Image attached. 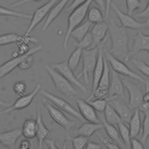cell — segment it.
<instances>
[{
    "label": "cell",
    "instance_id": "cell-1",
    "mask_svg": "<svg viewBox=\"0 0 149 149\" xmlns=\"http://www.w3.org/2000/svg\"><path fill=\"white\" fill-rule=\"evenodd\" d=\"M108 24L109 37L111 40V46L108 51L120 61L127 62L130 57L128 47L129 36L126 28L118 26L114 18H111Z\"/></svg>",
    "mask_w": 149,
    "mask_h": 149
},
{
    "label": "cell",
    "instance_id": "cell-44",
    "mask_svg": "<svg viewBox=\"0 0 149 149\" xmlns=\"http://www.w3.org/2000/svg\"><path fill=\"white\" fill-rule=\"evenodd\" d=\"M134 17H139V18H145V19L149 18V1L146 7L145 8V9L141 12L136 14L134 15Z\"/></svg>",
    "mask_w": 149,
    "mask_h": 149
},
{
    "label": "cell",
    "instance_id": "cell-50",
    "mask_svg": "<svg viewBox=\"0 0 149 149\" xmlns=\"http://www.w3.org/2000/svg\"><path fill=\"white\" fill-rule=\"evenodd\" d=\"M93 1L97 4V5L99 6V8L101 10L105 11L106 5H105V0H93Z\"/></svg>",
    "mask_w": 149,
    "mask_h": 149
},
{
    "label": "cell",
    "instance_id": "cell-29",
    "mask_svg": "<svg viewBox=\"0 0 149 149\" xmlns=\"http://www.w3.org/2000/svg\"><path fill=\"white\" fill-rule=\"evenodd\" d=\"M104 70L97 87L108 89L110 83V69L109 63L104 56Z\"/></svg>",
    "mask_w": 149,
    "mask_h": 149
},
{
    "label": "cell",
    "instance_id": "cell-54",
    "mask_svg": "<svg viewBox=\"0 0 149 149\" xmlns=\"http://www.w3.org/2000/svg\"><path fill=\"white\" fill-rule=\"evenodd\" d=\"M144 28L149 29V18L147 19V20L145 22H144Z\"/></svg>",
    "mask_w": 149,
    "mask_h": 149
},
{
    "label": "cell",
    "instance_id": "cell-16",
    "mask_svg": "<svg viewBox=\"0 0 149 149\" xmlns=\"http://www.w3.org/2000/svg\"><path fill=\"white\" fill-rule=\"evenodd\" d=\"M79 112L86 120L93 123H100V119L95 109L87 101L81 98L76 100Z\"/></svg>",
    "mask_w": 149,
    "mask_h": 149
},
{
    "label": "cell",
    "instance_id": "cell-2",
    "mask_svg": "<svg viewBox=\"0 0 149 149\" xmlns=\"http://www.w3.org/2000/svg\"><path fill=\"white\" fill-rule=\"evenodd\" d=\"M44 68L50 76L57 91L69 99H73L79 94V91L74 86L54 69L51 65L45 64Z\"/></svg>",
    "mask_w": 149,
    "mask_h": 149
},
{
    "label": "cell",
    "instance_id": "cell-3",
    "mask_svg": "<svg viewBox=\"0 0 149 149\" xmlns=\"http://www.w3.org/2000/svg\"><path fill=\"white\" fill-rule=\"evenodd\" d=\"M93 0H87L84 3L72 10L68 19V28L63 41V48L68 49V41L72 31L82 23L87 15L88 10Z\"/></svg>",
    "mask_w": 149,
    "mask_h": 149
},
{
    "label": "cell",
    "instance_id": "cell-9",
    "mask_svg": "<svg viewBox=\"0 0 149 149\" xmlns=\"http://www.w3.org/2000/svg\"><path fill=\"white\" fill-rule=\"evenodd\" d=\"M51 66L59 72L65 78H66L69 82H70L74 86L80 90L83 93L86 94L87 93V89L85 86L79 80L77 76L73 73L72 70L66 61L55 63L51 65Z\"/></svg>",
    "mask_w": 149,
    "mask_h": 149
},
{
    "label": "cell",
    "instance_id": "cell-27",
    "mask_svg": "<svg viewBox=\"0 0 149 149\" xmlns=\"http://www.w3.org/2000/svg\"><path fill=\"white\" fill-rule=\"evenodd\" d=\"M104 116L108 123L115 126L118 125V123L122 120L116 111L108 102L104 111Z\"/></svg>",
    "mask_w": 149,
    "mask_h": 149
},
{
    "label": "cell",
    "instance_id": "cell-37",
    "mask_svg": "<svg viewBox=\"0 0 149 149\" xmlns=\"http://www.w3.org/2000/svg\"><path fill=\"white\" fill-rule=\"evenodd\" d=\"M93 44V38L90 32H88L79 42H74V45L81 49H88Z\"/></svg>",
    "mask_w": 149,
    "mask_h": 149
},
{
    "label": "cell",
    "instance_id": "cell-47",
    "mask_svg": "<svg viewBox=\"0 0 149 149\" xmlns=\"http://www.w3.org/2000/svg\"><path fill=\"white\" fill-rule=\"evenodd\" d=\"M29 139H26L21 141L19 146V148L22 149H28L31 147V143L29 140Z\"/></svg>",
    "mask_w": 149,
    "mask_h": 149
},
{
    "label": "cell",
    "instance_id": "cell-23",
    "mask_svg": "<svg viewBox=\"0 0 149 149\" xmlns=\"http://www.w3.org/2000/svg\"><path fill=\"white\" fill-rule=\"evenodd\" d=\"M28 52L29 51L23 55H18L17 56L13 57V58L2 63L0 66V79L8 74L17 67H19V65L24 58L27 55Z\"/></svg>",
    "mask_w": 149,
    "mask_h": 149
},
{
    "label": "cell",
    "instance_id": "cell-38",
    "mask_svg": "<svg viewBox=\"0 0 149 149\" xmlns=\"http://www.w3.org/2000/svg\"><path fill=\"white\" fill-rule=\"evenodd\" d=\"M87 102L95 109V111L100 113L104 112L108 103L107 100L105 99H95L94 100H91Z\"/></svg>",
    "mask_w": 149,
    "mask_h": 149
},
{
    "label": "cell",
    "instance_id": "cell-32",
    "mask_svg": "<svg viewBox=\"0 0 149 149\" xmlns=\"http://www.w3.org/2000/svg\"><path fill=\"white\" fill-rule=\"evenodd\" d=\"M0 16H13L15 17H20L26 19H31L32 17V15L30 14L12 10L2 6H0Z\"/></svg>",
    "mask_w": 149,
    "mask_h": 149
},
{
    "label": "cell",
    "instance_id": "cell-5",
    "mask_svg": "<svg viewBox=\"0 0 149 149\" xmlns=\"http://www.w3.org/2000/svg\"><path fill=\"white\" fill-rule=\"evenodd\" d=\"M98 47L88 49H83L82 51L83 67L81 72L77 74V78H83L85 84L90 81V76L93 74L98 56Z\"/></svg>",
    "mask_w": 149,
    "mask_h": 149
},
{
    "label": "cell",
    "instance_id": "cell-51",
    "mask_svg": "<svg viewBox=\"0 0 149 149\" xmlns=\"http://www.w3.org/2000/svg\"><path fill=\"white\" fill-rule=\"evenodd\" d=\"M146 93L143 95V101L149 102V86L146 85Z\"/></svg>",
    "mask_w": 149,
    "mask_h": 149
},
{
    "label": "cell",
    "instance_id": "cell-14",
    "mask_svg": "<svg viewBox=\"0 0 149 149\" xmlns=\"http://www.w3.org/2000/svg\"><path fill=\"white\" fill-rule=\"evenodd\" d=\"M108 102L116 111L121 120L126 124H129L132 116L130 107L129 105H127L122 98L119 97L111 99Z\"/></svg>",
    "mask_w": 149,
    "mask_h": 149
},
{
    "label": "cell",
    "instance_id": "cell-36",
    "mask_svg": "<svg viewBox=\"0 0 149 149\" xmlns=\"http://www.w3.org/2000/svg\"><path fill=\"white\" fill-rule=\"evenodd\" d=\"M132 62L134 66L139 70L144 76L149 77V65L142 60L133 58L132 59Z\"/></svg>",
    "mask_w": 149,
    "mask_h": 149
},
{
    "label": "cell",
    "instance_id": "cell-24",
    "mask_svg": "<svg viewBox=\"0 0 149 149\" xmlns=\"http://www.w3.org/2000/svg\"><path fill=\"white\" fill-rule=\"evenodd\" d=\"M129 130L131 137H137L140 132L141 129V118L140 111L135 109L129 123Z\"/></svg>",
    "mask_w": 149,
    "mask_h": 149
},
{
    "label": "cell",
    "instance_id": "cell-8",
    "mask_svg": "<svg viewBox=\"0 0 149 149\" xmlns=\"http://www.w3.org/2000/svg\"><path fill=\"white\" fill-rule=\"evenodd\" d=\"M122 81L125 88L129 94V106L133 109H138L140 104L143 101V92L141 88V83H134L129 80L123 79Z\"/></svg>",
    "mask_w": 149,
    "mask_h": 149
},
{
    "label": "cell",
    "instance_id": "cell-34",
    "mask_svg": "<svg viewBox=\"0 0 149 149\" xmlns=\"http://www.w3.org/2000/svg\"><path fill=\"white\" fill-rule=\"evenodd\" d=\"M68 141H70L72 143L73 148L74 149H83L85 148L88 140V137L83 136H76L72 137L71 136L67 139Z\"/></svg>",
    "mask_w": 149,
    "mask_h": 149
},
{
    "label": "cell",
    "instance_id": "cell-19",
    "mask_svg": "<svg viewBox=\"0 0 149 149\" xmlns=\"http://www.w3.org/2000/svg\"><path fill=\"white\" fill-rule=\"evenodd\" d=\"M107 31H108V24L105 22L95 24L90 31L93 38V44L88 49L98 47L106 37Z\"/></svg>",
    "mask_w": 149,
    "mask_h": 149
},
{
    "label": "cell",
    "instance_id": "cell-11",
    "mask_svg": "<svg viewBox=\"0 0 149 149\" xmlns=\"http://www.w3.org/2000/svg\"><path fill=\"white\" fill-rule=\"evenodd\" d=\"M59 0H49L41 6L35 9L32 17L31 19L30 23L24 33L25 35H30V33L36 27V26L41 21L47 16L52 6Z\"/></svg>",
    "mask_w": 149,
    "mask_h": 149
},
{
    "label": "cell",
    "instance_id": "cell-30",
    "mask_svg": "<svg viewBox=\"0 0 149 149\" xmlns=\"http://www.w3.org/2000/svg\"><path fill=\"white\" fill-rule=\"evenodd\" d=\"M87 20L91 23H99L104 22V16L100 9L97 7L89 8L87 12Z\"/></svg>",
    "mask_w": 149,
    "mask_h": 149
},
{
    "label": "cell",
    "instance_id": "cell-18",
    "mask_svg": "<svg viewBox=\"0 0 149 149\" xmlns=\"http://www.w3.org/2000/svg\"><path fill=\"white\" fill-rule=\"evenodd\" d=\"M22 136V128H15L0 133V143L8 148H15L16 143Z\"/></svg>",
    "mask_w": 149,
    "mask_h": 149
},
{
    "label": "cell",
    "instance_id": "cell-22",
    "mask_svg": "<svg viewBox=\"0 0 149 149\" xmlns=\"http://www.w3.org/2000/svg\"><path fill=\"white\" fill-rule=\"evenodd\" d=\"M104 128L102 123H93V122H83L80 127L76 129L74 132L75 136H83L90 137L94 133L99 131Z\"/></svg>",
    "mask_w": 149,
    "mask_h": 149
},
{
    "label": "cell",
    "instance_id": "cell-39",
    "mask_svg": "<svg viewBox=\"0 0 149 149\" xmlns=\"http://www.w3.org/2000/svg\"><path fill=\"white\" fill-rule=\"evenodd\" d=\"M26 83L24 81L21 80L15 83L13 86V90L17 97H20L26 95Z\"/></svg>",
    "mask_w": 149,
    "mask_h": 149
},
{
    "label": "cell",
    "instance_id": "cell-4",
    "mask_svg": "<svg viewBox=\"0 0 149 149\" xmlns=\"http://www.w3.org/2000/svg\"><path fill=\"white\" fill-rule=\"evenodd\" d=\"M104 55L111 68L115 72L120 74L137 80V81L144 84L145 86H149L148 80H145L140 74L130 69L123 61L115 57L105 49H104Z\"/></svg>",
    "mask_w": 149,
    "mask_h": 149
},
{
    "label": "cell",
    "instance_id": "cell-42",
    "mask_svg": "<svg viewBox=\"0 0 149 149\" xmlns=\"http://www.w3.org/2000/svg\"><path fill=\"white\" fill-rule=\"evenodd\" d=\"M87 0H73V1L66 8V12L70 13L74 9L84 3Z\"/></svg>",
    "mask_w": 149,
    "mask_h": 149
},
{
    "label": "cell",
    "instance_id": "cell-52",
    "mask_svg": "<svg viewBox=\"0 0 149 149\" xmlns=\"http://www.w3.org/2000/svg\"><path fill=\"white\" fill-rule=\"evenodd\" d=\"M30 0H22V1H18L13 4H12L11 5V7L13 8V7H16L17 6H19V5H22L23 3H25L26 2H27L29 1H30ZM31 1H36V2H38V1H40L41 0H31Z\"/></svg>",
    "mask_w": 149,
    "mask_h": 149
},
{
    "label": "cell",
    "instance_id": "cell-26",
    "mask_svg": "<svg viewBox=\"0 0 149 149\" xmlns=\"http://www.w3.org/2000/svg\"><path fill=\"white\" fill-rule=\"evenodd\" d=\"M91 24L88 20L80 24L72 31L70 36H72L76 42H79L89 32Z\"/></svg>",
    "mask_w": 149,
    "mask_h": 149
},
{
    "label": "cell",
    "instance_id": "cell-28",
    "mask_svg": "<svg viewBox=\"0 0 149 149\" xmlns=\"http://www.w3.org/2000/svg\"><path fill=\"white\" fill-rule=\"evenodd\" d=\"M118 130L122 140L127 147V148L130 147V133L129 128L126 125V123L122 120L120 121L118 124Z\"/></svg>",
    "mask_w": 149,
    "mask_h": 149
},
{
    "label": "cell",
    "instance_id": "cell-15",
    "mask_svg": "<svg viewBox=\"0 0 149 149\" xmlns=\"http://www.w3.org/2000/svg\"><path fill=\"white\" fill-rule=\"evenodd\" d=\"M36 137L38 141V148H43V144L44 140L47 139L49 135L50 132L44 124L42 115L41 108L37 105L36 108Z\"/></svg>",
    "mask_w": 149,
    "mask_h": 149
},
{
    "label": "cell",
    "instance_id": "cell-46",
    "mask_svg": "<svg viewBox=\"0 0 149 149\" xmlns=\"http://www.w3.org/2000/svg\"><path fill=\"white\" fill-rule=\"evenodd\" d=\"M85 148L86 149H100L101 148V146L98 143L88 140Z\"/></svg>",
    "mask_w": 149,
    "mask_h": 149
},
{
    "label": "cell",
    "instance_id": "cell-48",
    "mask_svg": "<svg viewBox=\"0 0 149 149\" xmlns=\"http://www.w3.org/2000/svg\"><path fill=\"white\" fill-rule=\"evenodd\" d=\"M138 109L143 113L146 112L149 109V102L145 101H143L140 104Z\"/></svg>",
    "mask_w": 149,
    "mask_h": 149
},
{
    "label": "cell",
    "instance_id": "cell-40",
    "mask_svg": "<svg viewBox=\"0 0 149 149\" xmlns=\"http://www.w3.org/2000/svg\"><path fill=\"white\" fill-rule=\"evenodd\" d=\"M127 14L132 15L133 13L137 9L141 8L142 2L140 0H126Z\"/></svg>",
    "mask_w": 149,
    "mask_h": 149
},
{
    "label": "cell",
    "instance_id": "cell-20",
    "mask_svg": "<svg viewBox=\"0 0 149 149\" xmlns=\"http://www.w3.org/2000/svg\"><path fill=\"white\" fill-rule=\"evenodd\" d=\"M69 1L70 0H59L52 6L42 27V32H44L47 30L51 24L62 12Z\"/></svg>",
    "mask_w": 149,
    "mask_h": 149
},
{
    "label": "cell",
    "instance_id": "cell-10",
    "mask_svg": "<svg viewBox=\"0 0 149 149\" xmlns=\"http://www.w3.org/2000/svg\"><path fill=\"white\" fill-rule=\"evenodd\" d=\"M41 87V84L38 83L31 93L24 95V96L18 97L13 104H11L9 107H6L5 109L0 111V116L8 114L13 111L20 110L27 107L31 103L36 94L40 91Z\"/></svg>",
    "mask_w": 149,
    "mask_h": 149
},
{
    "label": "cell",
    "instance_id": "cell-7",
    "mask_svg": "<svg viewBox=\"0 0 149 149\" xmlns=\"http://www.w3.org/2000/svg\"><path fill=\"white\" fill-rule=\"evenodd\" d=\"M39 92L42 97L47 99L49 102H51L55 106H56L60 109L74 117L82 123L86 122V120L81 115L80 112L78 111L76 109H75L71 104L68 102L66 100L54 94H52L51 93L44 89L41 88Z\"/></svg>",
    "mask_w": 149,
    "mask_h": 149
},
{
    "label": "cell",
    "instance_id": "cell-13",
    "mask_svg": "<svg viewBox=\"0 0 149 149\" xmlns=\"http://www.w3.org/2000/svg\"><path fill=\"white\" fill-rule=\"evenodd\" d=\"M111 7L119 18L123 27L134 30L144 28V23L137 22L132 16V15L123 12L115 3L112 2Z\"/></svg>",
    "mask_w": 149,
    "mask_h": 149
},
{
    "label": "cell",
    "instance_id": "cell-45",
    "mask_svg": "<svg viewBox=\"0 0 149 149\" xmlns=\"http://www.w3.org/2000/svg\"><path fill=\"white\" fill-rule=\"evenodd\" d=\"M44 143L47 144V146L51 149H58V147L56 146L55 143V140L54 139H48V138L44 140Z\"/></svg>",
    "mask_w": 149,
    "mask_h": 149
},
{
    "label": "cell",
    "instance_id": "cell-12",
    "mask_svg": "<svg viewBox=\"0 0 149 149\" xmlns=\"http://www.w3.org/2000/svg\"><path fill=\"white\" fill-rule=\"evenodd\" d=\"M110 83L108 88V97L106 99L107 101L114 98H124V85L118 73L112 69L110 70Z\"/></svg>",
    "mask_w": 149,
    "mask_h": 149
},
{
    "label": "cell",
    "instance_id": "cell-25",
    "mask_svg": "<svg viewBox=\"0 0 149 149\" xmlns=\"http://www.w3.org/2000/svg\"><path fill=\"white\" fill-rule=\"evenodd\" d=\"M22 136L27 139H32L36 137V121L29 119L24 121L22 127Z\"/></svg>",
    "mask_w": 149,
    "mask_h": 149
},
{
    "label": "cell",
    "instance_id": "cell-35",
    "mask_svg": "<svg viewBox=\"0 0 149 149\" xmlns=\"http://www.w3.org/2000/svg\"><path fill=\"white\" fill-rule=\"evenodd\" d=\"M20 35L16 33H7L0 35V46L16 43Z\"/></svg>",
    "mask_w": 149,
    "mask_h": 149
},
{
    "label": "cell",
    "instance_id": "cell-21",
    "mask_svg": "<svg viewBox=\"0 0 149 149\" xmlns=\"http://www.w3.org/2000/svg\"><path fill=\"white\" fill-rule=\"evenodd\" d=\"M100 120L101 121L104 126V128L109 138L118 144L120 148H127V147L120 137L119 130H118L115 127V125L110 124L106 121L104 114H100Z\"/></svg>",
    "mask_w": 149,
    "mask_h": 149
},
{
    "label": "cell",
    "instance_id": "cell-17",
    "mask_svg": "<svg viewBox=\"0 0 149 149\" xmlns=\"http://www.w3.org/2000/svg\"><path fill=\"white\" fill-rule=\"evenodd\" d=\"M133 40L132 50L129 52L130 57L143 51H147L149 55V35H146L142 31H138L133 37Z\"/></svg>",
    "mask_w": 149,
    "mask_h": 149
},
{
    "label": "cell",
    "instance_id": "cell-31",
    "mask_svg": "<svg viewBox=\"0 0 149 149\" xmlns=\"http://www.w3.org/2000/svg\"><path fill=\"white\" fill-rule=\"evenodd\" d=\"M82 51L83 49L79 47H76V48L72 52L67 61L69 66L73 71L77 67L80 62V59L82 56Z\"/></svg>",
    "mask_w": 149,
    "mask_h": 149
},
{
    "label": "cell",
    "instance_id": "cell-41",
    "mask_svg": "<svg viewBox=\"0 0 149 149\" xmlns=\"http://www.w3.org/2000/svg\"><path fill=\"white\" fill-rule=\"evenodd\" d=\"M97 135L98 136V137L99 138V139L100 140V141L108 148H109V149H119L120 148L119 147V146L116 144V143H111L107 138L104 137L102 134L99 132L98 131L97 132Z\"/></svg>",
    "mask_w": 149,
    "mask_h": 149
},
{
    "label": "cell",
    "instance_id": "cell-6",
    "mask_svg": "<svg viewBox=\"0 0 149 149\" xmlns=\"http://www.w3.org/2000/svg\"><path fill=\"white\" fill-rule=\"evenodd\" d=\"M42 103L48 110L52 120L65 129L66 139L67 140L70 136V130L74 127L75 122L68 118L59 109L49 102V101L45 98L42 99Z\"/></svg>",
    "mask_w": 149,
    "mask_h": 149
},
{
    "label": "cell",
    "instance_id": "cell-49",
    "mask_svg": "<svg viewBox=\"0 0 149 149\" xmlns=\"http://www.w3.org/2000/svg\"><path fill=\"white\" fill-rule=\"evenodd\" d=\"M105 19H108L109 15V10L111 8V3L112 2V0H105Z\"/></svg>",
    "mask_w": 149,
    "mask_h": 149
},
{
    "label": "cell",
    "instance_id": "cell-53",
    "mask_svg": "<svg viewBox=\"0 0 149 149\" xmlns=\"http://www.w3.org/2000/svg\"><path fill=\"white\" fill-rule=\"evenodd\" d=\"M11 104H12L10 102H7V101H5L4 100L0 99V107L6 108V107H9Z\"/></svg>",
    "mask_w": 149,
    "mask_h": 149
},
{
    "label": "cell",
    "instance_id": "cell-33",
    "mask_svg": "<svg viewBox=\"0 0 149 149\" xmlns=\"http://www.w3.org/2000/svg\"><path fill=\"white\" fill-rule=\"evenodd\" d=\"M149 137V109L144 112V119L142 124V134L141 141L144 145L146 144L147 140Z\"/></svg>",
    "mask_w": 149,
    "mask_h": 149
},
{
    "label": "cell",
    "instance_id": "cell-43",
    "mask_svg": "<svg viewBox=\"0 0 149 149\" xmlns=\"http://www.w3.org/2000/svg\"><path fill=\"white\" fill-rule=\"evenodd\" d=\"M130 147L133 149H143L144 146L141 141L138 140L136 137H131L130 139Z\"/></svg>",
    "mask_w": 149,
    "mask_h": 149
}]
</instances>
